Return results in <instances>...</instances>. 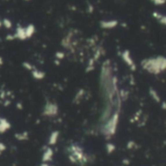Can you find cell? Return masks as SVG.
<instances>
[{
	"instance_id": "4fadbf2b",
	"label": "cell",
	"mask_w": 166,
	"mask_h": 166,
	"mask_svg": "<svg viewBox=\"0 0 166 166\" xmlns=\"http://www.w3.org/2000/svg\"><path fill=\"white\" fill-rule=\"evenodd\" d=\"M5 150H6V146H5V144L0 142V154H1L2 152H4Z\"/></svg>"
},
{
	"instance_id": "5b68a950",
	"label": "cell",
	"mask_w": 166,
	"mask_h": 166,
	"mask_svg": "<svg viewBox=\"0 0 166 166\" xmlns=\"http://www.w3.org/2000/svg\"><path fill=\"white\" fill-rule=\"evenodd\" d=\"M59 138V131H52L49 137V145H55Z\"/></svg>"
},
{
	"instance_id": "5bb4252c",
	"label": "cell",
	"mask_w": 166,
	"mask_h": 166,
	"mask_svg": "<svg viewBox=\"0 0 166 166\" xmlns=\"http://www.w3.org/2000/svg\"><path fill=\"white\" fill-rule=\"evenodd\" d=\"M6 39L8 41H13V40H15V36H14V35H8L6 37Z\"/></svg>"
},
{
	"instance_id": "6da1fadb",
	"label": "cell",
	"mask_w": 166,
	"mask_h": 166,
	"mask_svg": "<svg viewBox=\"0 0 166 166\" xmlns=\"http://www.w3.org/2000/svg\"><path fill=\"white\" fill-rule=\"evenodd\" d=\"M59 106L56 103L52 101H48L44 106L43 115L47 116V117H54L59 114Z\"/></svg>"
},
{
	"instance_id": "3957f363",
	"label": "cell",
	"mask_w": 166,
	"mask_h": 166,
	"mask_svg": "<svg viewBox=\"0 0 166 166\" xmlns=\"http://www.w3.org/2000/svg\"><path fill=\"white\" fill-rule=\"evenodd\" d=\"M11 129L10 122L5 118H0V133H4Z\"/></svg>"
},
{
	"instance_id": "8992f818",
	"label": "cell",
	"mask_w": 166,
	"mask_h": 166,
	"mask_svg": "<svg viewBox=\"0 0 166 166\" xmlns=\"http://www.w3.org/2000/svg\"><path fill=\"white\" fill-rule=\"evenodd\" d=\"M24 28H25V34H26V38L27 39L31 38L32 36L35 34L36 28H35L34 24H28V25L25 26Z\"/></svg>"
},
{
	"instance_id": "d6986e66",
	"label": "cell",
	"mask_w": 166,
	"mask_h": 166,
	"mask_svg": "<svg viewBox=\"0 0 166 166\" xmlns=\"http://www.w3.org/2000/svg\"><path fill=\"white\" fill-rule=\"evenodd\" d=\"M2 27V20H0V28Z\"/></svg>"
},
{
	"instance_id": "ba28073f",
	"label": "cell",
	"mask_w": 166,
	"mask_h": 166,
	"mask_svg": "<svg viewBox=\"0 0 166 166\" xmlns=\"http://www.w3.org/2000/svg\"><path fill=\"white\" fill-rule=\"evenodd\" d=\"M16 139L20 140V141H25L28 139V132L24 131V132H19V133L15 134Z\"/></svg>"
},
{
	"instance_id": "30bf717a",
	"label": "cell",
	"mask_w": 166,
	"mask_h": 166,
	"mask_svg": "<svg viewBox=\"0 0 166 166\" xmlns=\"http://www.w3.org/2000/svg\"><path fill=\"white\" fill-rule=\"evenodd\" d=\"M2 26H4L6 29H11L13 27V22L9 18H3L2 19Z\"/></svg>"
},
{
	"instance_id": "52a82bcc",
	"label": "cell",
	"mask_w": 166,
	"mask_h": 166,
	"mask_svg": "<svg viewBox=\"0 0 166 166\" xmlns=\"http://www.w3.org/2000/svg\"><path fill=\"white\" fill-rule=\"evenodd\" d=\"M31 74L32 76L34 77L35 79H38V80H41L43 78H45V73L42 71H39L37 69H34V70L31 71Z\"/></svg>"
},
{
	"instance_id": "8fae6325",
	"label": "cell",
	"mask_w": 166,
	"mask_h": 166,
	"mask_svg": "<svg viewBox=\"0 0 166 166\" xmlns=\"http://www.w3.org/2000/svg\"><path fill=\"white\" fill-rule=\"evenodd\" d=\"M23 67L24 69H26V70L30 71L35 69L34 66L31 65V63H29V62H23Z\"/></svg>"
},
{
	"instance_id": "7c38bea8",
	"label": "cell",
	"mask_w": 166,
	"mask_h": 166,
	"mask_svg": "<svg viewBox=\"0 0 166 166\" xmlns=\"http://www.w3.org/2000/svg\"><path fill=\"white\" fill-rule=\"evenodd\" d=\"M54 57L56 58V60H62L63 58L65 57V54H64V52H62V51H57L56 53H55Z\"/></svg>"
},
{
	"instance_id": "ac0fdd59",
	"label": "cell",
	"mask_w": 166,
	"mask_h": 166,
	"mask_svg": "<svg viewBox=\"0 0 166 166\" xmlns=\"http://www.w3.org/2000/svg\"><path fill=\"white\" fill-rule=\"evenodd\" d=\"M17 107H18L19 109H21V108H23V107H21V103H18V104H17Z\"/></svg>"
},
{
	"instance_id": "7a4b0ae2",
	"label": "cell",
	"mask_w": 166,
	"mask_h": 166,
	"mask_svg": "<svg viewBox=\"0 0 166 166\" xmlns=\"http://www.w3.org/2000/svg\"><path fill=\"white\" fill-rule=\"evenodd\" d=\"M15 39H18V40H21V41H24L26 40V34H25V28L21 25H18L16 28V32L15 34Z\"/></svg>"
},
{
	"instance_id": "e0dca14e",
	"label": "cell",
	"mask_w": 166,
	"mask_h": 166,
	"mask_svg": "<svg viewBox=\"0 0 166 166\" xmlns=\"http://www.w3.org/2000/svg\"><path fill=\"white\" fill-rule=\"evenodd\" d=\"M2 65H3V58L0 57V67H1Z\"/></svg>"
},
{
	"instance_id": "2e32d148",
	"label": "cell",
	"mask_w": 166,
	"mask_h": 166,
	"mask_svg": "<svg viewBox=\"0 0 166 166\" xmlns=\"http://www.w3.org/2000/svg\"><path fill=\"white\" fill-rule=\"evenodd\" d=\"M40 166H52V165H51V164H48L47 162H43L42 164H41Z\"/></svg>"
},
{
	"instance_id": "277c9868",
	"label": "cell",
	"mask_w": 166,
	"mask_h": 166,
	"mask_svg": "<svg viewBox=\"0 0 166 166\" xmlns=\"http://www.w3.org/2000/svg\"><path fill=\"white\" fill-rule=\"evenodd\" d=\"M54 156V150L52 148H47L42 156V161L43 162H49L52 159Z\"/></svg>"
},
{
	"instance_id": "9a60e30c",
	"label": "cell",
	"mask_w": 166,
	"mask_h": 166,
	"mask_svg": "<svg viewBox=\"0 0 166 166\" xmlns=\"http://www.w3.org/2000/svg\"><path fill=\"white\" fill-rule=\"evenodd\" d=\"M154 1L157 4H162V3H164L165 0H154Z\"/></svg>"
},
{
	"instance_id": "9c48e42d",
	"label": "cell",
	"mask_w": 166,
	"mask_h": 166,
	"mask_svg": "<svg viewBox=\"0 0 166 166\" xmlns=\"http://www.w3.org/2000/svg\"><path fill=\"white\" fill-rule=\"evenodd\" d=\"M116 24H117V21H115V20L101 21L100 22V25H101V27H103V28H112V27L116 26Z\"/></svg>"
},
{
	"instance_id": "ffe728a7",
	"label": "cell",
	"mask_w": 166,
	"mask_h": 166,
	"mask_svg": "<svg viewBox=\"0 0 166 166\" xmlns=\"http://www.w3.org/2000/svg\"><path fill=\"white\" fill-rule=\"evenodd\" d=\"M24 1H30V0H24Z\"/></svg>"
}]
</instances>
